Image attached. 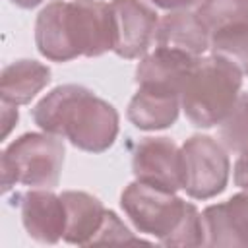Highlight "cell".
I'll list each match as a JSON object with an SVG mask.
<instances>
[{
	"mask_svg": "<svg viewBox=\"0 0 248 248\" xmlns=\"http://www.w3.org/2000/svg\"><path fill=\"white\" fill-rule=\"evenodd\" d=\"M37 50L52 62L101 56L114 46L110 4L101 0H52L35 19Z\"/></svg>",
	"mask_w": 248,
	"mask_h": 248,
	"instance_id": "1",
	"label": "cell"
},
{
	"mask_svg": "<svg viewBox=\"0 0 248 248\" xmlns=\"http://www.w3.org/2000/svg\"><path fill=\"white\" fill-rule=\"evenodd\" d=\"M33 122L87 153H103L116 141L118 110L91 89L76 83L54 87L31 110Z\"/></svg>",
	"mask_w": 248,
	"mask_h": 248,
	"instance_id": "2",
	"label": "cell"
},
{
	"mask_svg": "<svg viewBox=\"0 0 248 248\" xmlns=\"http://www.w3.org/2000/svg\"><path fill=\"white\" fill-rule=\"evenodd\" d=\"M120 207L138 232L155 236L163 246H205L202 213L176 192L134 180L122 190Z\"/></svg>",
	"mask_w": 248,
	"mask_h": 248,
	"instance_id": "3",
	"label": "cell"
},
{
	"mask_svg": "<svg viewBox=\"0 0 248 248\" xmlns=\"http://www.w3.org/2000/svg\"><path fill=\"white\" fill-rule=\"evenodd\" d=\"M242 89V72L223 56H200L184 79L180 107L196 128L221 126L234 110Z\"/></svg>",
	"mask_w": 248,
	"mask_h": 248,
	"instance_id": "4",
	"label": "cell"
},
{
	"mask_svg": "<svg viewBox=\"0 0 248 248\" xmlns=\"http://www.w3.org/2000/svg\"><path fill=\"white\" fill-rule=\"evenodd\" d=\"M66 147L60 136L27 132L2 151V192L16 184L52 190L60 182Z\"/></svg>",
	"mask_w": 248,
	"mask_h": 248,
	"instance_id": "5",
	"label": "cell"
},
{
	"mask_svg": "<svg viewBox=\"0 0 248 248\" xmlns=\"http://www.w3.org/2000/svg\"><path fill=\"white\" fill-rule=\"evenodd\" d=\"M182 190L194 200H211L229 184L231 161L227 147L211 136L196 134L180 147Z\"/></svg>",
	"mask_w": 248,
	"mask_h": 248,
	"instance_id": "6",
	"label": "cell"
},
{
	"mask_svg": "<svg viewBox=\"0 0 248 248\" xmlns=\"http://www.w3.org/2000/svg\"><path fill=\"white\" fill-rule=\"evenodd\" d=\"M114 23L112 52L126 60L145 56L157 35V12L143 0H110Z\"/></svg>",
	"mask_w": 248,
	"mask_h": 248,
	"instance_id": "7",
	"label": "cell"
},
{
	"mask_svg": "<svg viewBox=\"0 0 248 248\" xmlns=\"http://www.w3.org/2000/svg\"><path fill=\"white\" fill-rule=\"evenodd\" d=\"M132 172L145 184L169 192L182 190L180 147L165 136L140 140L132 155Z\"/></svg>",
	"mask_w": 248,
	"mask_h": 248,
	"instance_id": "8",
	"label": "cell"
},
{
	"mask_svg": "<svg viewBox=\"0 0 248 248\" xmlns=\"http://www.w3.org/2000/svg\"><path fill=\"white\" fill-rule=\"evenodd\" d=\"M19 213L27 234L41 244H56L66 231V205L62 196L46 188H33L21 196Z\"/></svg>",
	"mask_w": 248,
	"mask_h": 248,
	"instance_id": "9",
	"label": "cell"
},
{
	"mask_svg": "<svg viewBox=\"0 0 248 248\" xmlns=\"http://www.w3.org/2000/svg\"><path fill=\"white\" fill-rule=\"evenodd\" d=\"M205 246H248V190L227 202L207 205L202 213Z\"/></svg>",
	"mask_w": 248,
	"mask_h": 248,
	"instance_id": "10",
	"label": "cell"
},
{
	"mask_svg": "<svg viewBox=\"0 0 248 248\" xmlns=\"http://www.w3.org/2000/svg\"><path fill=\"white\" fill-rule=\"evenodd\" d=\"M196 60L198 58L188 56L184 52L165 46H155V50L141 56L134 79L138 87H151L180 95L184 79L190 74Z\"/></svg>",
	"mask_w": 248,
	"mask_h": 248,
	"instance_id": "11",
	"label": "cell"
},
{
	"mask_svg": "<svg viewBox=\"0 0 248 248\" xmlns=\"http://www.w3.org/2000/svg\"><path fill=\"white\" fill-rule=\"evenodd\" d=\"M211 45V35L196 12L176 10L159 19L155 46L172 48L188 56L200 58Z\"/></svg>",
	"mask_w": 248,
	"mask_h": 248,
	"instance_id": "12",
	"label": "cell"
},
{
	"mask_svg": "<svg viewBox=\"0 0 248 248\" xmlns=\"http://www.w3.org/2000/svg\"><path fill=\"white\" fill-rule=\"evenodd\" d=\"M60 196L66 205L64 240L68 244L79 246L95 244V238L107 217V209L101 200L79 190H66Z\"/></svg>",
	"mask_w": 248,
	"mask_h": 248,
	"instance_id": "13",
	"label": "cell"
},
{
	"mask_svg": "<svg viewBox=\"0 0 248 248\" xmlns=\"http://www.w3.org/2000/svg\"><path fill=\"white\" fill-rule=\"evenodd\" d=\"M180 108V95L151 87H138L128 103L126 116L138 130L155 132L170 128L176 122Z\"/></svg>",
	"mask_w": 248,
	"mask_h": 248,
	"instance_id": "14",
	"label": "cell"
},
{
	"mask_svg": "<svg viewBox=\"0 0 248 248\" xmlns=\"http://www.w3.org/2000/svg\"><path fill=\"white\" fill-rule=\"evenodd\" d=\"M50 83V68L29 58L16 60L2 70L0 99L10 105H29Z\"/></svg>",
	"mask_w": 248,
	"mask_h": 248,
	"instance_id": "15",
	"label": "cell"
},
{
	"mask_svg": "<svg viewBox=\"0 0 248 248\" xmlns=\"http://www.w3.org/2000/svg\"><path fill=\"white\" fill-rule=\"evenodd\" d=\"M198 17L209 31V35L248 23V0H202Z\"/></svg>",
	"mask_w": 248,
	"mask_h": 248,
	"instance_id": "16",
	"label": "cell"
},
{
	"mask_svg": "<svg viewBox=\"0 0 248 248\" xmlns=\"http://www.w3.org/2000/svg\"><path fill=\"white\" fill-rule=\"evenodd\" d=\"M211 54L223 56L234 64L242 76H248V23L234 25L211 35Z\"/></svg>",
	"mask_w": 248,
	"mask_h": 248,
	"instance_id": "17",
	"label": "cell"
},
{
	"mask_svg": "<svg viewBox=\"0 0 248 248\" xmlns=\"http://www.w3.org/2000/svg\"><path fill=\"white\" fill-rule=\"evenodd\" d=\"M219 140L227 151L240 153L248 147V91L240 93L234 110L219 126Z\"/></svg>",
	"mask_w": 248,
	"mask_h": 248,
	"instance_id": "18",
	"label": "cell"
},
{
	"mask_svg": "<svg viewBox=\"0 0 248 248\" xmlns=\"http://www.w3.org/2000/svg\"><path fill=\"white\" fill-rule=\"evenodd\" d=\"M138 238H134V234L130 232V229L120 221V217L107 209V217H105V223L95 238V244L99 242H134Z\"/></svg>",
	"mask_w": 248,
	"mask_h": 248,
	"instance_id": "19",
	"label": "cell"
},
{
	"mask_svg": "<svg viewBox=\"0 0 248 248\" xmlns=\"http://www.w3.org/2000/svg\"><path fill=\"white\" fill-rule=\"evenodd\" d=\"M232 180L238 188L248 190V147L238 153V159L232 169Z\"/></svg>",
	"mask_w": 248,
	"mask_h": 248,
	"instance_id": "20",
	"label": "cell"
},
{
	"mask_svg": "<svg viewBox=\"0 0 248 248\" xmlns=\"http://www.w3.org/2000/svg\"><path fill=\"white\" fill-rule=\"evenodd\" d=\"M17 107L16 105H10V103H2V124H4V132H2V138H8L10 130L14 128V124L17 122Z\"/></svg>",
	"mask_w": 248,
	"mask_h": 248,
	"instance_id": "21",
	"label": "cell"
},
{
	"mask_svg": "<svg viewBox=\"0 0 248 248\" xmlns=\"http://www.w3.org/2000/svg\"><path fill=\"white\" fill-rule=\"evenodd\" d=\"M149 2L155 4L157 8L167 10V12H176V10H188L202 0H149Z\"/></svg>",
	"mask_w": 248,
	"mask_h": 248,
	"instance_id": "22",
	"label": "cell"
},
{
	"mask_svg": "<svg viewBox=\"0 0 248 248\" xmlns=\"http://www.w3.org/2000/svg\"><path fill=\"white\" fill-rule=\"evenodd\" d=\"M14 6L17 8H23V10H31V8H37L39 4H43L45 0H10Z\"/></svg>",
	"mask_w": 248,
	"mask_h": 248,
	"instance_id": "23",
	"label": "cell"
}]
</instances>
